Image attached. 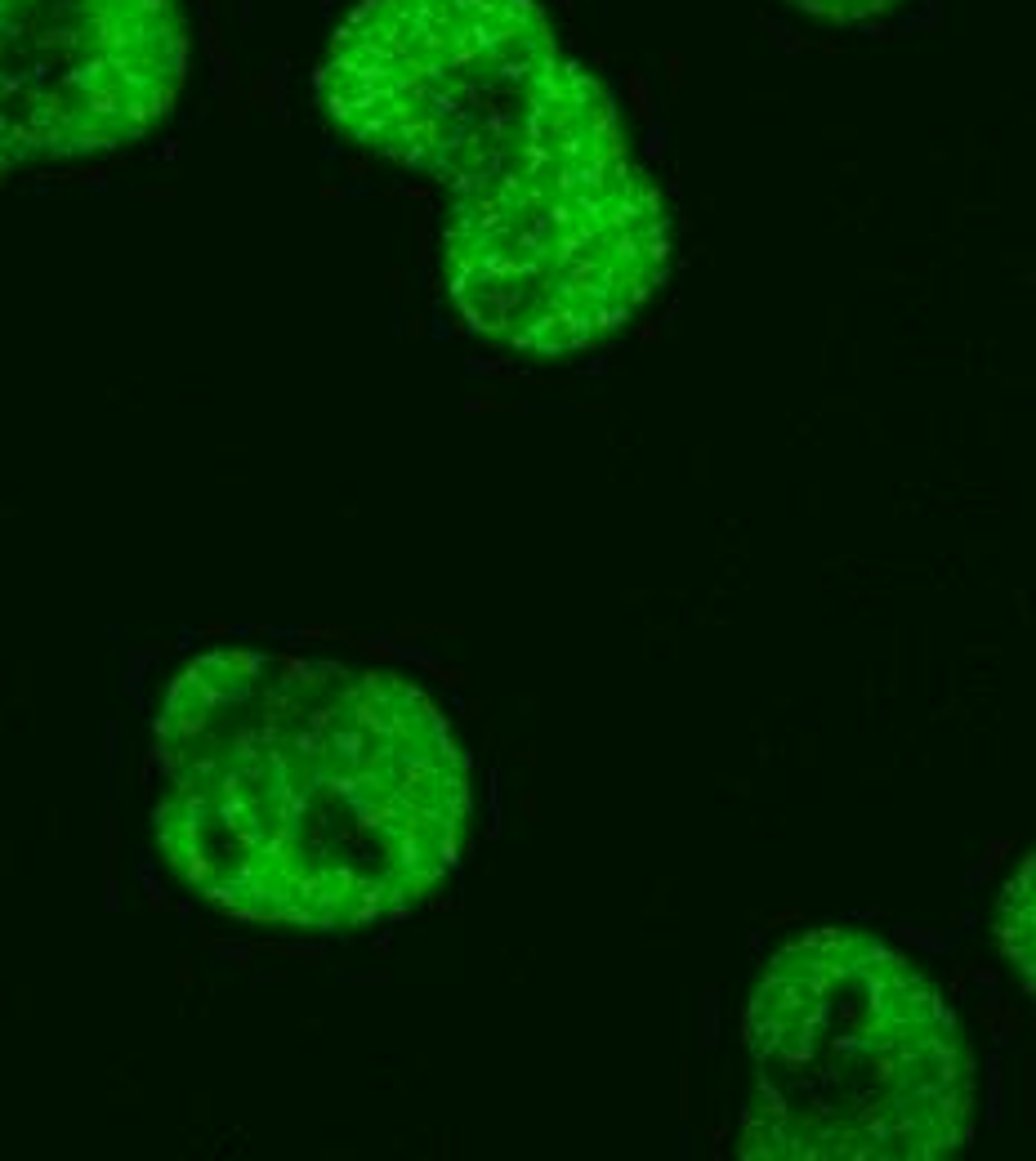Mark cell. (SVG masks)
Instances as JSON below:
<instances>
[{"label":"cell","instance_id":"cell-1","mask_svg":"<svg viewBox=\"0 0 1036 1161\" xmlns=\"http://www.w3.org/2000/svg\"><path fill=\"white\" fill-rule=\"evenodd\" d=\"M742 1157L934 1161L974 1139V1054L934 978L862 929L786 943L746 1005Z\"/></svg>","mask_w":1036,"mask_h":1161},{"label":"cell","instance_id":"cell-2","mask_svg":"<svg viewBox=\"0 0 1036 1161\" xmlns=\"http://www.w3.org/2000/svg\"><path fill=\"white\" fill-rule=\"evenodd\" d=\"M327 117L456 197L617 126L537 0H362L318 71Z\"/></svg>","mask_w":1036,"mask_h":1161},{"label":"cell","instance_id":"cell-3","mask_svg":"<svg viewBox=\"0 0 1036 1161\" xmlns=\"http://www.w3.org/2000/svg\"><path fill=\"white\" fill-rule=\"evenodd\" d=\"M670 264V219L622 130L461 193L442 277L483 340L563 357L608 340Z\"/></svg>","mask_w":1036,"mask_h":1161},{"label":"cell","instance_id":"cell-4","mask_svg":"<svg viewBox=\"0 0 1036 1161\" xmlns=\"http://www.w3.org/2000/svg\"><path fill=\"white\" fill-rule=\"evenodd\" d=\"M184 68L179 0H0V179L147 135Z\"/></svg>","mask_w":1036,"mask_h":1161},{"label":"cell","instance_id":"cell-5","mask_svg":"<svg viewBox=\"0 0 1036 1161\" xmlns=\"http://www.w3.org/2000/svg\"><path fill=\"white\" fill-rule=\"evenodd\" d=\"M996 943L1036 996V849L1005 880V893L996 902Z\"/></svg>","mask_w":1036,"mask_h":1161},{"label":"cell","instance_id":"cell-6","mask_svg":"<svg viewBox=\"0 0 1036 1161\" xmlns=\"http://www.w3.org/2000/svg\"><path fill=\"white\" fill-rule=\"evenodd\" d=\"M809 18H827V23H840V27H853V23H871L880 14H889L898 0H782Z\"/></svg>","mask_w":1036,"mask_h":1161},{"label":"cell","instance_id":"cell-7","mask_svg":"<svg viewBox=\"0 0 1036 1161\" xmlns=\"http://www.w3.org/2000/svg\"><path fill=\"white\" fill-rule=\"evenodd\" d=\"M103 862H108V871H117V862H121V822H117V818L108 822V844H103Z\"/></svg>","mask_w":1036,"mask_h":1161},{"label":"cell","instance_id":"cell-8","mask_svg":"<svg viewBox=\"0 0 1036 1161\" xmlns=\"http://www.w3.org/2000/svg\"><path fill=\"white\" fill-rule=\"evenodd\" d=\"M143 893H147V907H152L157 916H166V911H170V902H166V889L157 885V876H152V871H143Z\"/></svg>","mask_w":1036,"mask_h":1161},{"label":"cell","instance_id":"cell-9","mask_svg":"<svg viewBox=\"0 0 1036 1161\" xmlns=\"http://www.w3.org/2000/svg\"><path fill=\"white\" fill-rule=\"evenodd\" d=\"M103 907H108V911H117V907H121V885H117V871H108V880H103Z\"/></svg>","mask_w":1036,"mask_h":1161},{"label":"cell","instance_id":"cell-10","mask_svg":"<svg viewBox=\"0 0 1036 1161\" xmlns=\"http://www.w3.org/2000/svg\"><path fill=\"white\" fill-rule=\"evenodd\" d=\"M175 978H179V987H184V992H193V987H197V969H193V960H179V965H175Z\"/></svg>","mask_w":1036,"mask_h":1161},{"label":"cell","instance_id":"cell-11","mask_svg":"<svg viewBox=\"0 0 1036 1161\" xmlns=\"http://www.w3.org/2000/svg\"><path fill=\"white\" fill-rule=\"evenodd\" d=\"M228 634H233L228 621H206V625H202V639H228Z\"/></svg>","mask_w":1036,"mask_h":1161},{"label":"cell","instance_id":"cell-12","mask_svg":"<svg viewBox=\"0 0 1036 1161\" xmlns=\"http://www.w3.org/2000/svg\"><path fill=\"white\" fill-rule=\"evenodd\" d=\"M336 634H340V630H331V625H309V630H304V639H336Z\"/></svg>","mask_w":1036,"mask_h":1161}]
</instances>
